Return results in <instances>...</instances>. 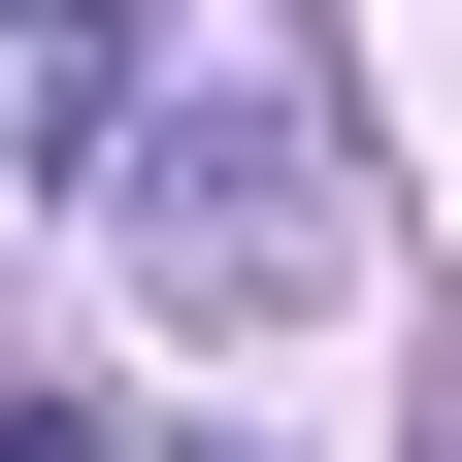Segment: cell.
Returning <instances> with one entry per match:
<instances>
[{
  "instance_id": "obj_1",
  "label": "cell",
  "mask_w": 462,
  "mask_h": 462,
  "mask_svg": "<svg viewBox=\"0 0 462 462\" xmlns=\"http://www.w3.org/2000/svg\"><path fill=\"white\" fill-rule=\"evenodd\" d=\"M133 264H165V298H330V264H364V199H330V165H264L231 99H165V133H133Z\"/></svg>"
},
{
  "instance_id": "obj_2",
  "label": "cell",
  "mask_w": 462,
  "mask_h": 462,
  "mask_svg": "<svg viewBox=\"0 0 462 462\" xmlns=\"http://www.w3.org/2000/svg\"><path fill=\"white\" fill-rule=\"evenodd\" d=\"M0 33H33V67H99V33H133V0H0Z\"/></svg>"
}]
</instances>
